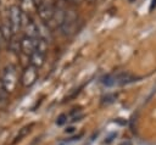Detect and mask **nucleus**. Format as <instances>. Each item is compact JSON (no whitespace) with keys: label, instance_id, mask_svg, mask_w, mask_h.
<instances>
[{"label":"nucleus","instance_id":"1","mask_svg":"<svg viewBox=\"0 0 156 145\" xmlns=\"http://www.w3.org/2000/svg\"><path fill=\"white\" fill-rule=\"evenodd\" d=\"M18 83V76H17V68L15 65H7L4 69H2V74H1V79H0V85L2 87V89L10 94L12 93Z\"/></svg>","mask_w":156,"mask_h":145},{"label":"nucleus","instance_id":"2","mask_svg":"<svg viewBox=\"0 0 156 145\" xmlns=\"http://www.w3.org/2000/svg\"><path fill=\"white\" fill-rule=\"evenodd\" d=\"M46 51H48V41L44 38H39L34 51L29 55V65L39 69L45 62Z\"/></svg>","mask_w":156,"mask_h":145},{"label":"nucleus","instance_id":"3","mask_svg":"<svg viewBox=\"0 0 156 145\" xmlns=\"http://www.w3.org/2000/svg\"><path fill=\"white\" fill-rule=\"evenodd\" d=\"M77 23H78L77 12L74 10H72V9H67L65 11L62 22H61V24L58 27L61 29V33L65 37H71L77 29Z\"/></svg>","mask_w":156,"mask_h":145},{"label":"nucleus","instance_id":"4","mask_svg":"<svg viewBox=\"0 0 156 145\" xmlns=\"http://www.w3.org/2000/svg\"><path fill=\"white\" fill-rule=\"evenodd\" d=\"M138 78L129 74V73H117V74H107L102 78V84L106 87H112V85H124L128 83H132L136 80Z\"/></svg>","mask_w":156,"mask_h":145},{"label":"nucleus","instance_id":"5","mask_svg":"<svg viewBox=\"0 0 156 145\" xmlns=\"http://www.w3.org/2000/svg\"><path fill=\"white\" fill-rule=\"evenodd\" d=\"M23 12L20 9L18 5H11L9 7V26L11 27L12 32L16 34L21 28H22V23H23Z\"/></svg>","mask_w":156,"mask_h":145},{"label":"nucleus","instance_id":"6","mask_svg":"<svg viewBox=\"0 0 156 145\" xmlns=\"http://www.w3.org/2000/svg\"><path fill=\"white\" fill-rule=\"evenodd\" d=\"M38 79V68L28 65L23 68L20 82L24 88H30Z\"/></svg>","mask_w":156,"mask_h":145},{"label":"nucleus","instance_id":"7","mask_svg":"<svg viewBox=\"0 0 156 145\" xmlns=\"http://www.w3.org/2000/svg\"><path fill=\"white\" fill-rule=\"evenodd\" d=\"M37 12H38V16L40 17V19L44 22V23H49L52 21V17H54V6L45 1V0H41L37 7H35Z\"/></svg>","mask_w":156,"mask_h":145},{"label":"nucleus","instance_id":"8","mask_svg":"<svg viewBox=\"0 0 156 145\" xmlns=\"http://www.w3.org/2000/svg\"><path fill=\"white\" fill-rule=\"evenodd\" d=\"M22 27L24 28V32H26L24 35L30 37V38H35V39L40 38V37H39V27H38L30 18H28V19L26 21V13L23 15V23H22Z\"/></svg>","mask_w":156,"mask_h":145},{"label":"nucleus","instance_id":"9","mask_svg":"<svg viewBox=\"0 0 156 145\" xmlns=\"http://www.w3.org/2000/svg\"><path fill=\"white\" fill-rule=\"evenodd\" d=\"M39 39V38H38ZM38 39H35V38H30V37H27V35H24L21 40H20V45H21V51L24 54V55H27V56H29L33 51H34V49H35V46H37V41H38Z\"/></svg>","mask_w":156,"mask_h":145},{"label":"nucleus","instance_id":"10","mask_svg":"<svg viewBox=\"0 0 156 145\" xmlns=\"http://www.w3.org/2000/svg\"><path fill=\"white\" fill-rule=\"evenodd\" d=\"M0 32H1V35H2V38H4V40H5L6 43H9V41L15 37V33L12 32L11 27L9 26V23L2 22V23L0 24Z\"/></svg>","mask_w":156,"mask_h":145},{"label":"nucleus","instance_id":"11","mask_svg":"<svg viewBox=\"0 0 156 145\" xmlns=\"http://www.w3.org/2000/svg\"><path fill=\"white\" fill-rule=\"evenodd\" d=\"M20 9L22 10L23 13H28L30 12L33 9H35V4L34 0H20Z\"/></svg>","mask_w":156,"mask_h":145},{"label":"nucleus","instance_id":"12","mask_svg":"<svg viewBox=\"0 0 156 145\" xmlns=\"http://www.w3.org/2000/svg\"><path fill=\"white\" fill-rule=\"evenodd\" d=\"M33 127V124L30 123V124H27V126H24L23 128H21L20 130H18V133H17V135L15 136V139H13V141H12V144H16V143H18V141H21L22 140V138H24L29 132H30V128Z\"/></svg>","mask_w":156,"mask_h":145},{"label":"nucleus","instance_id":"13","mask_svg":"<svg viewBox=\"0 0 156 145\" xmlns=\"http://www.w3.org/2000/svg\"><path fill=\"white\" fill-rule=\"evenodd\" d=\"M9 44V49L12 51V52H15V54H18V52H21V45H20V40H17L15 37L7 43Z\"/></svg>","mask_w":156,"mask_h":145},{"label":"nucleus","instance_id":"14","mask_svg":"<svg viewBox=\"0 0 156 145\" xmlns=\"http://www.w3.org/2000/svg\"><path fill=\"white\" fill-rule=\"evenodd\" d=\"M6 96H7V93H6V91L2 89V87L0 85V107H2V106L6 104V101H7V100H6V99H7Z\"/></svg>","mask_w":156,"mask_h":145},{"label":"nucleus","instance_id":"15","mask_svg":"<svg viewBox=\"0 0 156 145\" xmlns=\"http://www.w3.org/2000/svg\"><path fill=\"white\" fill-rule=\"evenodd\" d=\"M56 123H57L58 126H62V124L67 123V115H61V116H58Z\"/></svg>","mask_w":156,"mask_h":145},{"label":"nucleus","instance_id":"16","mask_svg":"<svg viewBox=\"0 0 156 145\" xmlns=\"http://www.w3.org/2000/svg\"><path fill=\"white\" fill-rule=\"evenodd\" d=\"M5 43H6V41L4 40V38H2V35H1V32H0V49L2 48V45H4Z\"/></svg>","mask_w":156,"mask_h":145},{"label":"nucleus","instance_id":"17","mask_svg":"<svg viewBox=\"0 0 156 145\" xmlns=\"http://www.w3.org/2000/svg\"><path fill=\"white\" fill-rule=\"evenodd\" d=\"M154 6H156V0H152V5H151L150 10H152V9H154Z\"/></svg>","mask_w":156,"mask_h":145}]
</instances>
